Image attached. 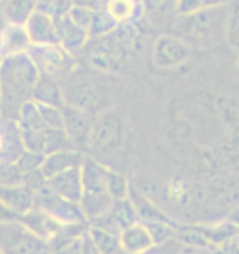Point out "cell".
Wrapping results in <instances>:
<instances>
[{
	"label": "cell",
	"mask_w": 239,
	"mask_h": 254,
	"mask_svg": "<svg viewBox=\"0 0 239 254\" xmlns=\"http://www.w3.org/2000/svg\"><path fill=\"white\" fill-rule=\"evenodd\" d=\"M38 110L45 122V125L51 129H64V113L62 107H53V105H41L38 104Z\"/></svg>",
	"instance_id": "obj_30"
},
{
	"label": "cell",
	"mask_w": 239,
	"mask_h": 254,
	"mask_svg": "<svg viewBox=\"0 0 239 254\" xmlns=\"http://www.w3.org/2000/svg\"><path fill=\"white\" fill-rule=\"evenodd\" d=\"M203 8V0H177V15H192Z\"/></svg>",
	"instance_id": "obj_37"
},
{
	"label": "cell",
	"mask_w": 239,
	"mask_h": 254,
	"mask_svg": "<svg viewBox=\"0 0 239 254\" xmlns=\"http://www.w3.org/2000/svg\"><path fill=\"white\" fill-rule=\"evenodd\" d=\"M95 45L89 50V58L94 63V66L105 69V71H112L117 69L118 64L123 61V48L120 43L108 40L107 36L103 38H94Z\"/></svg>",
	"instance_id": "obj_13"
},
{
	"label": "cell",
	"mask_w": 239,
	"mask_h": 254,
	"mask_svg": "<svg viewBox=\"0 0 239 254\" xmlns=\"http://www.w3.org/2000/svg\"><path fill=\"white\" fill-rule=\"evenodd\" d=\"M107 2H108V0H99V3H97V10H100V8H105Z\"/></svg>",
	"instance_id": "obj_42"
},
{
	"label": "cell",
	"mask_w": 239,
	"mask_h": 254,
	"mask_svg": "<svg viewBox=\"0 0 239 254\" xmlns=\"http://www.w3.org/2000/svg\"><path fill=\"white\" fill-rule=\"evenodd\" d=\"M62 113H64V129L69 134V138L72 139L75 148L79 149L82 146L89 144L92 129H94L90 113L69 104H64Z\"/></svg>",
	"instance_id": "obj_8"
},
{
	"label": "cell",
	"mask_w": 239,
	"mask_h": 254,
	"mask_svg": "<svg viewBox=\"0 0 239 254\" xmlns=\"http://www.w3.org/2000/svg\"><path fill=\"white\" fill-rule=\"evenodd\" d=\"M40 74V69L28 53L0 56L2 117L17 122L21 107L33 100Z\"/></svg>",
	"instance_id": "obj_1"
},
{
	"label": "cell",
	"mask_w": 239,
	"mask_h": 254,
	"mask_svg": "<svg viewBox=\"0 0 239 254\" xmlns=\"http://www.w3.org/2000/svg\"><path fill=\"white\" fill-rule=\"evenodd\" d=\"M33 100L36 104L41 105H53V107H64L66 99H64V92L59 85L58 79L51 77V75L40 74L38 84L33 92Z\"/></svg>",
	"instance_id": "obj_21"
},
{
	"label": "cell",
	"mask_w": 239,
	"mask_h": 254,
	"mask_svg": "<svg viewBox=\"0 0 239 254\" xmlns=\"http://www.w3.org/2000/svg\"><path fill=\"white\" fill-rule=\"evenodd\" d=\"M31 48L33 43L25 25L8 23L2 30V56L23 55V53H30Z\"/></svg>",
	"instance_id": "obj_19"
},
{
	"label": "cell",
	"mask_w": 239,
	"mask_h": 254,
	"mask_svg": "<svg viewBox=\"0 0 239 254\" xmlns=\"http://www.w3.org/2000/svg\"><path fill=\"white\" fill-rule=\"evenodd\" d=\"M80 254H102L99 251V248L95 246V243H94V240H92V236L89 235V230H87L85 235H84L82 251H80Z\"/></svg>",
	"instance_id": "obj_38"
},
{
	"label": "cell",
	"mask_w": 239,
	"mask_h": 254,
	"mask_svg": "<svg viewBox=\"0 0 239 254\" xmlns=\"http://www.w3.org/2000/svg\"><path fill=\"white\" fill-rule=\"evenodd\" d=\"M226 40L231 48L239 55V7L233 8L230 13V21H228V33Z\"/></svg>",
	"instance_id": "obj_34"
},
{
	"label": "cell",
	"mask_w": 239,
	"mask_h": 254,
	"mask_svg": "<svg viewBox=\"0 0 239 254\" xmlns=\"http://www.w3.org/2000/svg\"><path fill=\"white\" fill-rule=\"evenodd\" d=\"M45 158H46V154H43V153H35V151L25 149L20 158L15 161V164H17L18 169L25 174V172L41 169L43 163H45Z\"/></svg>",
	"instance_id": "obj_31"
},
{
	"label": "cell",
	"mask_w": 239,
	"mask_h": 254,
	"mask_svg": "<svg viewBox=\"0 0 239 254\" xmlns=\"http://www.w3.org/2000/svg\"><path fill=\"white\" fill-rule=\"evenodd\" d=\"M231 8L230 5L215 8H202L192 15H177L174 30L185 43L198 46H213L228 33Z\"/></svg>",
	"instance_id": "obj_2"
},
{
	"label": "cell",
	"mask_w": 239,
	"mask_h": 254,
	"mask_svg": "<svg viewBox=\"0 0 239 254\" xmlns=\"http://www.w3.org/2000/svg\"><path fill=\"white\" fill-rule=\"evenodd\" d=\"M0 254H3V253H2V251H0Z\"/></svg>",
	"instance_id": "obj_48"
},
{
	"label": "cell",
	"mask_w": 239,
	"mask_h": 254,
	"mask_svg": "<svg viewBox=\"0 0 239 254\" xmlns=\"http://www.w3.org/2000/svg\"><path fill=\"white\" fill-rule=\"evenodd\" d=\"M85 156L80 153L79 149H64L56 151V153L46 154L45 163L41 166V171L45 172L48 179L61 174L64 171L74 169V167H80L84 163Z\"/></svg>",
	"instance_id": "obj_17"
},
{
	"label": "cell",
	"mask_w": 239,
	"mask_h": 254,
	"mask_svg": "<svg viewBox=\"0 0 239 254\" xmlns=\"http://www.w3.org/2000/svg\"><path fill=\"white\" fill-rule=\"evenodd\" d=\"M0 251L3 254H46L50 246L18 218L0 223Z\"/></svg>",
	"instance_id": "obj_4"
},
{
	"label": "cell",
	"mask_w": 239,
	"mask_h": 254,
	"mask_svg": "<svg viewBox=\"0 0 239 254\" xmlns=\"http://www.w3.org/2000/svg\"><path fill=\"white\" fill-rule=\"evenodd\" d=\"M23 182V172L15 163H0V186H18Z\"/></svg>",
	"instance_id": "obj_32"
},
{
	"label": "cell",
	"mask_w": 239,
	"mask_h": 254,
	"mask_svg": "<svg viewBox=\"0 0 239 254\" xmlns=\"http://www.w3.org/2000/svg\"><path fill=\"white\" fill-rule=\"evenodd\" d=\"M38 0H3V12L8 23L25 25L35 13Z\"/></svg>",
	"instance_id": "obj_22"
},
{
	"label": "cell",
	"mask_w": 239,
	"mask_h": 254,
	"mask_svg": "<svg viewBox=\"0 0 239 254\" xmlns=\"http://www.w3.org/2000/svg\"><path fill=\"white\" fill-rule=\"evenodd\" d=\"M26 31L31 38L33 46H46V45H59V33L56 18L35 10V13L25 23Z\"/></svg>",
	"instance_id": "obj_9"
},
{
	"label": "cell",
	"mask_w": 239,
	"mask_h": 254,
	"mask_svg": "<svg viewBox=\"0 0 239 254\" xmlns=\"http://www.w3.org/2000/svg\"><path fill=\"white\" fill-rule=\"evenodd\" d=\"M192 55V48L182 38L172 35H162L156 40L153 50V61L157 67L171 69L180 66Z\"/></svg>",
	"instance_id": "obj_7"
},
{
	"label": "cell",
	"mask_w": 239,
	"mask_h": 254,
	"mask_svg": "<svg viewBox=\"0 0 239 254\" xmlns=\"http://www.w3.org/2000/svg\"><path fill=\"white\" fill-rule=\"evenodd\" d=\"M144 226L148 228L156 246L162 245V243L166 240H169V236L172 235V228H171L169 221H148V223H144Z\"/></svg>",
	"instance_id": "obj_33"
},
{
	"label": "cell",
	"mask_w": 239,
	"mask_h": 254,
	"mask_svg": "<svg viewBox=\"0 0 239 254\" xmlns=\"http://www.w3.org/2000/svg\"><path fill=\"white\" fill-rule=\"evenodd\" d=\"M48 187L53 192H56L58 195H61L62 198L80 203V198H82V192H84L82 166L64 171L61 174L48 179Z\"/></svg>",
	"instance_id": "obj_11"
},
{
	"label": "cell",
	"mask_w": 239,
	"mask_h": 254,
	"mask_svg": "<svg viewBox=\"0 0 239 254\" xmlns=\"http://www.w3.org/2000/svg\"><path fill=\"white\" fill-rule=\"evenodd\" d=\"M0 115H2V90H0Z\"/></svg>",
	"instance_id": "obj_45"
},
{
	"label": "cell",
	"mask_w": 239,
	"mask_h": 254,
	"mask_svg": "<svg viewBox=\"0 0 239 254\" xmlns=\"http://www.w3.org/2000/svg\"><path fill=\"white\" fill-rule=\"evenodd\" d=\"M66 104L74 105L85 112H94L103 102V92L94 84H82L79 87H72L67 94H64Z\"/></svg>",
	"instance_id": "obj_20"
},
{
	"label": "cell",
	"mask_w": 239,
	"mask_h": 254,
	"mask_svg": "<svg viewBox=\"0 0 239 254\" xmlns=\"http://www.w3.org/2000/svg\"><path fill=\"white\" fill-rule=\"evenodd\" d=\"M0 200L12 210L15 215L23 217L25 213L31 212L36 205V193L25 187L23 184L18 186H0Z\"/></svg>",
	"instance_id": "obj_15"
},
{
	"label": "cell",
	"mask_w": 239,
	"mask_h": 254,
	"mask_svg": "<svg viewBox=\"0 0 239 254\" xmlns=\"http://www.w3.org/2000/svg\"><path fill=\"white\" fill-rule=\"evenodd\" d=\"M120 28V23L107 12L105 8L94 10V17H92L90 26H89V36L90 38H103L108 36Z\"/></svg>",
	"instance_id": "obj_24"
},
{
	"label": "cell",
	"mask_w": 239,
	"mask_h": 254,
	"mask_svg": "<svg viewBox=\"0 0 239 254\" xmlns=\"http://www.w3.org/2000/svg\"><path fill=\"white\" fill-rule=\"evenodd\" d=\"M28 55L33 58L41 74L51 75L54 79L62 77L74 66V56L64 50L61 45L33 46Z\"/></svg>",
	"instance_id": "obj_6"
},
{
	"label": "cell",
	"mask_w": 239,
	"mask_h": 254,
	"mask_svg": "<svg viewBox=\"0 0 239 254\" xmlns=\"http://www.w3.org/2000/svg\"><path fill=\"white\" fill-rule=\"evenodd\" d=\"M112 218L117 223L120 231L128 228L131 225L139 223V215L134 208V203L131 202V198H123V200H115L112 207Z\"/></svg>",
	"instance_id": "obj_23"
},
{
	"label": "cell",
	"mask_w": 239,
	"mask_h": 254,
	"mask_svg": "<svg viewBox=\"0 0 239 254\" xmlns=\"http://www.w3.org/2000/svg\"><path fill=\"white\" fill-rule=\"evenodd\" d=\"M141 10L151 20H164L176 15L177 17V0H141Z\"/></svg>",
	"instance_id": "obj_25"
},
{
	"label": "cell",
	"mask_w": 239,
	"mask_h": 254,
	"mask_svg": "<svg viewBox=\"0 0 239 254\" xmlns=\"http://www.w3.org/2000/svg\"><path fill=\"white\" fill-rule=\"evenodd\" d=\"M107 189H108V193H110V197L113 200H123V198H128L129 189L131 187H129L128 179L123 174H120L118 171L108 167V171H107Z\"/></svg>",
	"instance_id": "obj_29"
},
{
	"label": "cell",
	"mask_w": 239,
	"mask_h": 254,
	"mask_svg": "<svg viewBox=\"0 0 239 254\" xmlns=\"http://www.w3.org/2000/svg\"><path fill=\"white\" fill-rule=\"evenodd\" d=\"M120 141V122L117 117L107 115L97 123L92 129L90 141L94 149L99 151H108L110 148H115Z\"/></svg>",
	"instance_id": "obj_18"
},
{
	"label": "cell",
	"mask_w": 239,
	"mask_h": 254,
	"mask_svg": "<svg viewBox=\"0 0 239 254\" xmlns=\"http://www.w3.org/2000/svg\"><path fill=\"white\" fill-rule=\"evenodd\" d=\"M20 220L30 231H33L36 236H40L43 241H46L48 246H50V241L64 226L62 223H59L58 220H54L53 217H50L48 213H45L43 210L36 207L31 210V212L25 213L23 217H20Z\"/></svg>",
	"instance_id": "obj_16"
},
{
	"label": "cell",
	"mask_w": 239,
	"mask_h": 254,
	"mask_svg": "<svg viewBox=\"0 0 239 254\" xmlns=\"http://www.w3.org/2000/svg\"><path fill=\"white\" fill-rule=\"evenodd\" d=\"M118 241L120 250L124 254H146L156 246L148 228L141 221L120 231Z\"/></svg>",
	"instance_id": "obj_14"
},
{
	"label": "cell",
	"mask_w": 239,
	"mask_h": 254,
	"mask_svg": "<svg viewBox=\"0 0 239 254\" xmlns=\"http://www.w3.org/2000/svg\"><path fill=\"white\" fill-rule=\"evenodd\" d=\"M89 235L94 240L95 246L99 248V251L103 253H110L120 250V241H118V233L103 228L99 225H89Z\"/></svg>",
	"instance_id": "obj_28"
},
{
	"label": "cell",
	"mask_w": 239,
	"mask_h": 254,
	"mask_svg": "<svg viewBox=\"0 0 239 254\" xmlns=\"http://www.w3.org/2000/svg\"><path fill=\"white\" fill-rule=\"evenodd\" d=\"M46 254H53V253H51V251H48V253H46Z\"/></svg>",
	"instance_id": "obj_46"
},
{
	"label": "cell",
	"mask_w": 239,
	"mask_h": 254,
	"mask_svg": "<svg viewBox=\"0 0 239 254\" xmlns=\"http://www.w3.org/2000/svg\"><path fill=\"white\" fill-rule=\"evenodd\" d=\"M233 0H203V8H215V7H225L230 5Z\"/></svg>",
	"instance_id": "obj_40"
},
{
	"label": "cell",
	"mask_w": 239,
	"mask_h": 254,
	"mask_svg": "<svg viewBox=\"0 0 239 254\" xmlns=\"http://www.w3.org/2000/svg\"><path fill=\"white\" fill-rule=\"evenodd\" d=\"M103 254H124L121 250H115V251H110V253H103Z\"/></svg>",
	"instance_id": "obj_44"
},
{
	"label": "cell",
	"mask_w": 239,
	"mask_h": 254,
	"mask_svg": "<svg viewBox=\"0 0 239 254\" xmlns=\"http://www.w3.org/2000/svg\"><path fill=\"white\" fill-rule=\"evenodd\" d=\"M74 5H80V7H90L97 10V3H99V0H72Z\"/></svg>",
	"instance_id": "obj_41"
},
{
	"label": "cell",
	"mask_w": 239,
	"mask_h": 254,
	"mask_svg": "<svg viewBox=\"0 0 239 254\" xmlns=\"http://www.w3.org/2000/svg\"><path fill=\"white\" fill-rule=\"evenodd\" d=\"M36 208L43 210L54 220H58L62 225H77V223H89L84 215V210L80 203L70 202V200L62 198L53 192L50 187L41 189L36 192Z\"/></svg>",
	"instance_id": "obj_5"
},
{
	"label": "cell",
	"mask_w": 239,
	"mask_h": 254,
	"mask_svg": "<svg viewBox=\"0 0 239 254\" xmlns=\"http://www.w3.org/2000/svg\"><path fill=\"white\" fill-rule=\"evenodd\" d=\"M231 220L235 221V223H238V225H239V210H238V212H236L235 215H233V217H231Z\"/></svg>",
	"instance_id": "obj_43"
},
{
	"label": "cell",
	"mask_w": 239,
	"mask_h": 254,
	"mask_svg": "<svg viewBox=\"0 0 239 254\" xmlns=\"http://www.w3.org/2000/svg\"><path fill=\"white\" fill-rule=\"evenodd\" d=\"M141 8L139 2L136 0H108L105 10L115 18L120 25H124L131 21L138 15Z\"/></svg>",
	"instance_id": "obj_26"
},
{
	"label": "cell",
	"mask_w": 239,
	"mask_h": 254,
	"mask_svg": "<svg viewBox=\"0 0 239 254\" xmlns=\"http://www.w3.org/2000/svg\"><path fill=\"white\" fill-rule=\"evenodd\" d=\"M136 2H139V3H141V0H136Z\"/></svg>",
	"instance_id": "obj_47"
},
{
	"label": "cell",
	"mask_w": 239,
	"mask_h": 254,
	"mask_svg": "<svg viewBox=\"0 0 239 254\" xmlns=\"http://www.w3.org/2000/svg\"><path fill=\"white\" fill-rule=\"evenodd\" d=\"M69 17L72 18L79 26H82V28H85L87 31H89L92 17H94V8H90V7H80V5H74V7L70 8V12H69Z\"/></svg>",
	"instance_id": "obj_36"
},
{
	"label": "cell",
	"mask_w": 239,
	"mask_h": 254,
	"mask_svg": "<svg viewBox=\"0 0 239 254\" xmlns=\"http://www.w3.org/2000/svg\"><path fill=\"white\" fill-rule=\"evenodd\" d=\"M107 171L108 167L100 161L85 156L82 163L84 192L80 198V207L89 223L107 217L112 212L113 202H115L107 189Z\"/></svg>",
	"instance_id": "obj_3"
},
{
	"label": "cell",
	"mask_w": 239,
	"mask_h": 254,
	"mask_svg": "<svg viewBox=\"0 0 239 254\" xmlns=\"http://www.w3.org/2000/svg\"><path fill=\"white\" fill-rule=\"evenodd\" d=\"M23 151L18 123L0 115V163H15Z\"/></svg>",
	"instance_id": "obj_10"
},
{
	"label": "cell",
	"mask_w": 239,
	"mask_h": 254,
	"mask_svg": "<svg viewBox=\"0 0 239 254\" xmlns=\"http://www.w3.org/2000/svg\"><path fill=\"white\" fill-rule=\"evenodd\" d=\"M21 184L36 193V192H40L41 189H45L48 186V177L45 176V172H43L41 169H35V171L25 172L23 182H21Z\"/></svg>",
	"instance_id": "obj_35"
},
{
	"label": "cell",
	"mask_w": 239,
	"mask_h": 254,
	"mask_svg": "<svg viewBox=\"0 0 239 254\" xmlns=\"http://www.w3.org/2000/svg\"><path fill=\"white\" fill-rule=\"evenodd\" d=\"M56 23H58V33H59V45L67 53L75 56L87 46V43L90 40L89 31L82 28V26H79L69 15L56 18Z\"/></svg>",
	"instance_id": "obj_12"
},
{
	"label": "cell",
	"mask_w": 239,
	"mask_h": 254,
	"mask_svg": "<svg viewBox=\"0 0 239 254\" xmlns=\"http://www.w3.org/2000/svg\"><path fill=\"white\" fill-rule=\"evenodd\" d=\"M129 198L134 203V208L139 215V221L141 223H148V221H169L164 213L161 212L159 208L154 207L149 200H146L143 195L134 190V189H129Z\"/></svg>",
	"instance_id": "obj_27"
},
{
	"label": "cell",
	"mask_w": 239,
	"mask_h": 254,
	"mask_svg": "<svg viewBox=\"0 0 239 254\" xmlns=\"http://www.w3.org/2000/svg\"><path fill=\"white\" fill-rule=\"evenodd\" d=\"M18 218H20L18 215H15L12 210H10L7 205L0 200V223H5V221H13V220H18Z\"/></svg>",
	"instance_id": "obj_39"
}]
</instances>
